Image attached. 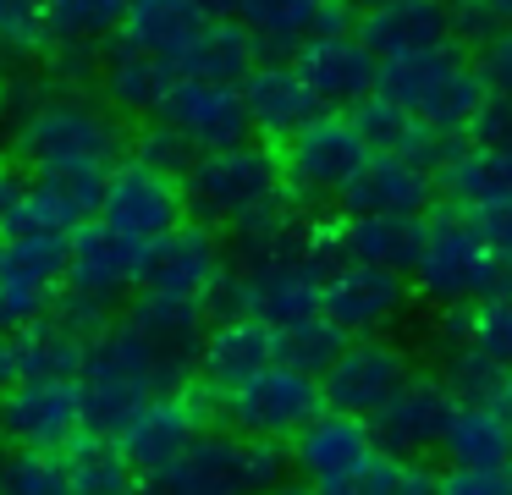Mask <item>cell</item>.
<instances>
[{"label": "cell", "mask_w": 512, "mask_h": 495, "mask_svg": "<svg viewBox=\"0 0 512 495\" xmlns=\"http://www.w3.org/2000/svg\"><path fill=\"white\" fill-rule=\"evenodd\" d=\"M177 66L160 61V55L138 50L133 39L111 33L100 44V77H94V94L116 110V116H138V121H155L166 110L171 88H177Z\"/></svg>", "instance_id": "ffe728a7"}, {"label": "cell", "mask_w": 512, "mask_h": 495, "mask_svg": "<svg viewBox=\"0 0 512 495\" xmlns=\"http://www.w3.org/2000/svg\"><path fill=\"white\" fill-rule=\"evenodd\" d=\"M336 248H342V259H364V264H380V270H397L413 281V264H419V248H424V220L342 215L336 220Z\"/></svg>", "instance_id": "f1b7e54d"}, {"label": "cell", "mask_w": 512, "mask_h": 495, "mask_svg": "<svg viewBox=\"0 0 512 495\" xmlns=\"http://www.w3.org/2000/svg\"><path fill=\"white\" fill-rule=\"evenodd\" d=\"M413 281L397 270H380L364 259H342L325 275V319L342 330L347 341L358 336H386L402 314H408Z\"/></svg>", "instance_id": "7c38bea8"}, {"label": "cell", "mask_w": 512, "mask_h": 495, "mask_svg": "<svg viewBox=\"0 0 512 495\" xmlns=\"http://www.w3.org/2000/svg\"><path fill=\"white\" fill-rule=\"evenodd\" d=\"M210 22L215 17L199 6V0H133L116 33L133 39L138 50H149V55H160V61L182 66V55L193 50V39H199Z\"/></svg>", "instance_id": "83f0119b"}, {"label": "cell", "mask_w": 512, "mask_h": 495, "mask_svg": "<svg viewBox=\"0 0 512 495\" xmlns=\"http://www.w3.org/2000/svg\"><path fill=\"white\" fill-rule=\"evenodd\" d=\"M182 193H188V215L215 226V231H237L243 220H254V215H265V209L292 198L281 154L254 143V138L232 143V149L193 154L188 176H182Z\"/></svg>", "instance_id": "5b68a950"}, {"label": "cell", "mask_w": 512, "mask_h": 495, "mask_svg": "<svg viewBox=\"0 0 512 495\" xmlns=\"http://www.w3.org/2000/svg\"><path fill=\"white\" fill-rule=\"evenodd\" d=\"M17 369L23 380H78L83 374V358H89V341L72 336L61 319H39V325L17 330Z\"/></svg>", "instance_id": "e575fe53"}, {"label": "cell", "mask_w": 512, "mask_h": 495, "mask_svg": "<svg viewBox=\"0 0 512 495\" xmlns=\"http://www.w3.org/2000/svg\"><path fill=\"white\" fill-rule=\"evenodd\" d=\"M210 413H215L210 391H204V385H182V391H166V396H155V402H144L122 429H116V440H122V451L133 457L138 473H155L160 462L188 451L193 440L210 429Z\"/></svg>", "instance_id": "5bb4252c"}, {"label": "cell", "mask_w": 512, "mask_h": 495, "mask_svg": "<svg viewBox=\"0 0 512 495\" xmlns=\"http://www.w3.org/2000/svg\"><path fill=\"white\" fill-rule=\"evenodd\" d=\"M413 374V352L391 336H358L336 352V363L320 374L325 385V407L336 413H358V418H375L391 396L408 385Z\"/></svg>", "instance_id": "8fae6325"}, {"label": "cell", "mask_w": 512, "mask_h": 495, "mask_svg": "<svg viewBox=\"0 0 512 495\" xmlns=\"http://www.w3.org/2000/svg\"><path fill=\"white\" fill-rule=\"evenodd\" d=\"M12 154L28 171H116L133 154V132L105 99L89 94H39L12 121Z\"/></svg>", "instance_id": "7a4b0ae2"}, {"label": "cell", "mask_w": 512, "mask_h": 495, "mask_svg": "<svg viewBox=\"0 0 512 495\" xmlns=\"http://www.w3.org/2000/svg\"><path fill=\"white\" fill-rule=\"evenodd\" d=\"M133 0H50L45 22H50V44H105L122 28Z\"/></svg>", "instance_id": "8d00e7d4"}, {"label": "cell", "mask_w": 512, "mask_h": 495, "mask_svg": "<svg viewBox=\"0 0 512 495\" xmlns=\"http://www.w3.org/2000/svg\"><path fill=\"white\" fill-rule=\"evenodd\" d=\"M369 143L358 132L353 110H320L303 132L281 143V171H287V193L303 204H336L353 187V176L369 165Z\"/></svg>", "instance_id": "52a82bcc"}, {"label": "cell", "mask_w": 512, "mask_h": 495, "mask_svg": "<svg viewBox=\"0 0 512 495\" xmlns=\"http://www.w3.org/2000/svg\"><path fill=\"white\" fill-rule=\"evenodd\" d=\"M375 94H386L391 105L413 110V116L430 121V127L446 132V138H457V132L468 138V127H474L490 83H485V72H479V61H468L457 44H446V50L391 55V61H380Z\"/></svg>", "instance_id": "8992f818"}, {"label": "cell", "mask_w": 512, "mask_h": 495, "mask_svg": "<svg viewBox=\"0 0 512 495\" xmlns=\"http://www.w3.org/2000/svg\"><path fill=\"white\" fill-rule=\"evenodd\" d=\"M50 0H0V39L12 50V61H34L50 50V22H45Z\"/></svg>", "instance_id": "60d3db41"}, {"label": "cell", "mask_w": 512, "mask_h": 495, "mask_svg": "<svg viewBox=\"0 0 512 495\" xmlns=\"http://www.w3.org/2000/svg\"><path fill=\"white\" fill-rule=\"evenodd\" d=\"M292 66L303 72V83L314 88V99H320L325 110L364 105L380 83V55L358 39V28L353 33H314V39L292 55Z\"/></svg>", "instance_id": "ac0fdd59"}, {"label": "cell", "mask_w": 512, "mask_h": 495, "mask_svg": "<svg viewBox=\"0 0 512 495\" xmlns=\"http://www.w3.org/2000/svg\"><path fill=\"white\" fill-rule=\"evenodd\" d=\"M281 358V330L265 325L254 314H215L210 319V336L199 347V385L210 396L237 391L243 380H254L259 369Z\"/></svg>", "instance_id": "44dd1931"}, {"label": "cell", "mask_w": 512, "mask_h": 495, "mask_svg": "<svg viewBox=\"0 0 512 495\" xmlns=\"http://www.w3.org/2000/svg\"><path fill=\"white\" fill-rule=\"evenodd\" d=\"M193 143L182 138L177 127H166V121H144V127L133 132V160H144V165H155V171H171V176H188V165H193Z\"/></svg>", "instance_id": "b9f144b4"}, {"label": "cell", "mask_w": 512, "mask_h": 495, "mask_svg": "<svg viewBox=\"0 0 512 495\" xmlns=\"http://www.w3.org/2000/svg\"><path fill=\"white\" fill-rule=\"evenodd\" d=\"M490 402H496V407H501V418L512 424V369H501V374H496V391H490Z\"/></svg>", "instance_id": "f907efd6"}, {"label": "cell", "mask_w": 512, "mask_h": 495, "mask_svg": "<svg viewBox=\"0 0 512 495\" xmlns=\"http://www.w3.org/2000/svg\"><path fill=\"white\" fill-rule=\"evenodd\" d=\"M0 495H78L67 451L6 446L0 451Z\"/></svg>", "instance_id": "d590c367"}, {"label": "cell", "mask_w": 512, "mask_h": 495, "mask_svg": "<svg viewBox=\"0 0 512 495\" xmlns=\"http://www.w3.org/2000/svg\"><path fill=\"white\" fill-rule=\"evenodd\" d=\"M226 275H232V248L221 242V231L204 226V220H182L171 237H160L149 248L138 292L182 297V303H215Z\"/></svg>", "instance_id": "9c48e42d"}, {"label": "cell", "mask_w": 512, "mask_h": 495, "mask_svg": "<svg viewBox=\"0 0 512 495\" xmlns=\"http://www.w3.org/2000/svg\"><path fill=\"white\" fill-rule=\"evenodd\" d=\"M479 72L490 88H512V28L496 33L490 44H479Z\"/></svg>", "instance_id": "c3c4849f"}, {"label": "cell", "mask_w": 512, "mask_h": 495, "mask_svg": "<svg viewBox=\"0 0 512 495\" xmlns=\"http://www.w3.org/2000/svg\"><path fill=\"white\" fill-rule=\"evenodd\" d=\"M342 347H347V336L325 314L320 319H303V325H292V330H281V358L298 363V369H309V374H325Z\"/></svg>", "instance_id": "ab89813d"}, {"label": "cell", "mask_w": 512, "mask_h": 495, "mask_svg": "<svg viewBox=\"0 0 512 495\" xmlns=\"http://www.w3.org/2000/svg\"><path fill=\"white\" fill-rule=\"evenodd\" d=\"M435 193H441V182H435L430 165L402 160V154H369V165L353 176V187L336 198V209L353 215V220H364V215L424 220L435 204Z\"/></svg>", "instance_id": "d6986e66"}, {"label": "cell", "mask_w": 512, "mask_h": 495, "mask_svg": "<svg viewBox=\"0 0 512 495\" xmlns=\"http://www.w3.org/2000/svg\"><path fill=\"white\" fill-rule=\"evenodd\" d=\"M89 429L78 380H17L0 396V440L6 446H45L61 451Z\"/></svg>", "instance_id": "9a60e30c"}, {"label": "cell", "mask_w": 512, "mask_h": 495, "mask_svg": "<svg viewBox=\"0 0 512 495\" xmlns=\"http://www.w3.org/2000/svg\"><path fill=\"white\" fill-rule=\"evenodd\" d=\"M353 121H358V132H364V143L375 154H402V160H419V165H430V171H441V160L457 149V138L435 132L430 121H419L413 110L391 105L386 94H369L364 105H353Z\"/></svg>", "instance_id": "484cf974"}, {"label": "cell", "mask_w": 512, "mask_h": 495, "mask_svg": "<svg viewBox=\"0 0 512 495\" xmlns=\"http://www.w3.org/2000/svg\"><path fill=\"white\" fill-rule=\"evenodd\" d=\"M452 17L463 44H490L496 33L512 28V0H457Z\"/></svg>", "instance_id": "7bdbcfd3"}, {"label": "cell", "mask_w": 512, "mask_h": 495, "mask_svg": "<svg viewBox=\"0 0 512 495\" xmlns=\"http://www.w3.org/2000/svg\"><path fill=\"white\" fill-rule=\"evenodd\" d=\"M215 407H221L226 429H237V435L292 440L309 418L325 413V385H320V374L276 358L270 369H259L254 380L237 385V391L215 396Z\"/></svg>", "instance_id": "ba28073f"}, {"label": "cell", "mask_w": 512, "mask_h": 495, "mask_svg": "<svg viewBox=\"0 0 512 495\" xmlns=\"http://www.w3.org/2000/svg\"><path fill=\"white\" fill-rule=\"evenodd\" d=\"M347 6H353L358 17H364V11H380V6H397V0H347Z\"/></svg>", "instance_id": "f5cc1de1"}, {"label": "cell", "mask_w": 512, "mask_h": 495, "mask_svg": "<svg viewBox=\"0 0 512 495\" xmlns=\"http://www.w3.org/2000/svg\"><path fill=\"white\" fill-rule=\"evenodd\" d=\"M441 495H512V468H452L446 462Z\"/></svg>", "instance_id": "bcb514c9"}, {"label": "cell", "mask_w": 512, "mask_h": 495, "mask_svg": "<svg viewBox=\"0 0 512 495\" xmlns=\"http://www.w3.org/2000/svg\"><path fill=\"white\" fill-rule=\"evenodd\" d=\"M100 220L116 226V231H127V237L144 242V248H155L160 237H171V231H177L182 220H193V215H188L182 176L155 171V165H144V160L127 154V160L111 171V182H105Z\"/></svg>", "instance_id": "30bf717a"}, {"label": "cell", "mask_w": 512, "mask_h": 495, "mask_svg": "<svg viewBox=\"0 0 512 495\" xmlns=\"http://www.w3.org/2000/svg\"><path fill=\"white\" fill-rule=\"evenodd\" d=\"M292 446L237 429H204L188 451L144 473V495H265L287 484Z\"/></svg>", "instance_id": "3957f363"}, {"label": "cell", "mask_w": 512, "mask_h": 495, "mask_svg": "<svg viewBox=\"0 0 512 495\" xmlns=\"http://www.w3.org/2000/svg\"><path fill=\"white\" fill-rule=\"evenodd\" d=\"M243 99H248L254 132L270 138V143H287L292 132H303L325 110L292 61H259L254 72H248V83H243Z\"/></svg>", "instance_id": "cb8c5ba5"}, {"label": "cell", "mask_w": 512, "mask_h": 495, "mask_svg": "<svg viewBox=\"0 0 512 495\" xmlns=\"http://www.w3.org/2000/svg\"><path fill=\"white\" fill-rule=\"evenodd\" d=\"M468 215H474L479 231H485L490 248L512 259V198H501V204H485V209H468Z\"/></svg>", "instance_id": "7dc6e473"}, {"label": "cell", "mask_w": 512, "mask_h": 495, "mask_svg": "<svg viewBox=\"0 0 512 495\" xmlns=\"http://www.w3.org/2000/svg\"><path fill=\"white\" fill-rule=\"evenodd\" d=\"M160 121H166V127H177L199 154L232 149V143H248V138H254V121H248L243 88H232V83H204V77H177V88H171Z\"/></svg>", "instance_id": "e0dca14e"}, {"label": "cell", "mask_w": 512, "mask_h": 495, "mask_svg": "<svg viewBox=\"0 0 512 495\" xmlns=\"http://www.w3.org/2000/svg\"><path fill=\"white\" fill-rule=\"evenodd\" d=\"M413 292L424 303L463 314V308L485 303L496 292H512V259L485 242L468 209H441L424 215V248L413 264Z\"/></svg>", "instance_id": "277c9868"}, {"label": "cell", "mask_w": 512, "mask_h": 495, "mask_svg": "<svg viewBox=\"0 0 512 495\" xmlns=\"http://www.w3.org/2000/svg\"><path fill=\"white\" fill-rule=\"evenodd\" d=\"M17 380H23V369H17V341H12V336H0V396L12 391Z\"/></svg>", "instance_id": "681fc988"}, {"label": "cell", "mask_w": 512, "mask_h": 495, "mask_svg": "<svg viewBox=\"0 0 512 495\" xmlns=\"http://www.w3.org/2000/svg\"><path fill=\"white\" fill-rule=\"evenodd\" d=\"M28 187H34V171H28L17 154H0V231H12L28 209Z\"/></svg>", "instance_id": "ee69618b"}, {"label": "cell", "mask_w": 512, "mask_h": 495, "mask_svg": "<svg viewBox=\"0 0 512 495\" xmlns=\"http://www.w3.org/2000/svg\"><path fill=\"white\" fill-rule=\"evenodd\" d=\"M435 182H441L446 198H452V209L501 204V198H512V149L468 138V143H457V149L441 160Z\"/></svg>", "instance_id": "4316f807"}, {"label": "cell", "mask_w": 512, "mask_h": 495, "mask_svg": "<svg viewBox=\"0 0 512 495\" xmlns=\"http://www.w3.org/2000/svg\"><path fill=\"white\" fill-rule=\"evenodd\" d=\"M287 446H292V473H298L309 490H320V484L347 479L353 468H364L380 451V440H375V429H369V418L325 407V413L309 418Z\"/></svg>", "instance_id": "7402d4cb"}, {"label": "cell", "mask_w": 512, "mask_h": 495, "mask_svg": "<svg viewBox=\"0 0 512 495\" xmlns=\"http://www.w3.org/2000/svg\"><path fill=\"white\" fill-rule=\"evenodd\" d=\"M0 66H12V50H6V39H0Z\"/></svg>", "instance_id": "11a10c76"}, {"label": "cell", "mask_w": 512, "mask_h": 495, "mask_svg": "<svg viewBox=\"0 0 512 495\" xmlns=\"http://www.w3.org/2000/svg\"><path fill=\"white\" fill-rule=\"evenodd\" d=\"M452 6H457V0H452Z\"/></svg>", "instance_id": "9f6ffc18"}, {"label": "cell", "mask_w": 512, "mask_h": 495, "mask_svg": "<svg viewBox=\"0 0 512 495\" xmlns=\"http://www.w3.org/2000/svg\"><path fill=\"white\" fill-rule=\"evenodd\" d=\"M314 495H441V473L424 457H397V451H375L364 468L347 479L320 484Z\"/></svg>", "instance_id": "836d02e7"}, {"label": "cell", "mask_w": 512, "mask_h": 495, "mask_svg": "<svg viewBox=\"0 0 512 495\" xmlns=\"http://www.w3.org/2000/svg\"><path fill=\"white\" fill-rule=\"evenodd\" d=\"M435 358H441V374L452 380V391L463 396V402H490L501 369L485 358V352H474V347H468V341L452 330V336H441V352H435Z\"/></svg>", "instance_id": "f35d334b"}, {"label": "cell", "mask_w": 512, "mask_h": 495, "mask_svg": "<svg viewBox=\"0 0 512 495\" xmlns=\"http://www.w3.org/2000/svg\"><path fill=\"white\" fill-rule=\"evenodd\" d=\"M144 259H149V248L133 242L127 231L105 226V220H83V226L72 231L67 286H78V292L122 308V303H133L138 286H144Z\"/></svg>", "instance_id": "2e32d148"}, {"label": "cell", "mask_w": 512, "mask_h": 495, "mask_svg": "<svg viewBox=\"0 0 512 495\" xmlns=\"http://www.w3.org/2000/svg\"><path fill=\"white\" fill-rule=\"evenodd\" d=\"M457 402H463V396L452 391V380H446L441 369L435 374L413 369L408 385H402V391L369 418V429H375L380 451H397V457H430V451H441Z\"/></svg>", "instance_id": "4fadbf2b"}, {"label": "cell", "mask_w": 512, "mask_h": 495, "mask_svg": "<svg viewBox=\"0 0 512 495\" xmlns=\"http://www.w3.org/2000/svg\"><path fill=\"white\" fill-rule=\"evenodd\" d=\"M193 374H199L193 363H182L177 352H166L155 336H144L127 314H116L111 325L89 341V358H83V374H78L83 418H89V429L116 435L144 402L193 385Z\"/></svg>", "instance_id": "6da1fadb"}, {"label": "cell", "mask_w": 512, "mask_h": 495, "mask_svg": "<svg viewBox=\"0 0 512 495\" xmlns=\"http://www.w3.org/2000/svg\"><path fill=\"white\" fill-rule=\"evenodd\" d=\"M358 39L391 61V55H424V50H446L457 44V17L452 0H397L358 17Z\"/></svg>", "instance_id": "603a6c76"}, {"label": "cell", "mask_w": 512, "mask_h": 495, "mask_svg": "<svg viewBox=\"0 0 512 495\" xmlns=\"http://www.w3.org/2000/svg\"><path fill=\"white\" fill-rule=\"evenodd\" d=\"M265 495H314L309 484H276V490H265Z\"/></svg>", "instance_id": "db71d44e"}, {"label": "cell", "mask_w": 512, "mask_h": 495, "mask_svg": "<svg viewBox=\"0 0 512 495\" xmlns=\"http://www.w3.org/2000/svg\"><path fill=\"white\" fill-rule=\"evenodd\" d=\"M325 0H237L232 17L254 33L265 61H292L320 28Z\"/></svg>", "instance_id": "4dcf8cb0"}, {"label": "cell", "mask_w": 512, "mask_h": 495, "mask_svg": "<svg viewBox=\"0 0 512 495\" xmlns=\"http://www.w3.org/2000/svg\"><path fill=\"white\" fill-rule=\"evenodd\" d=\"M452 330L474 352H485L496 369H512V292H496V297H485V303L463 308Z\"/></svg>", "instance_id": "74e56055"}, {"label": "cell", "mask_w": 512, "mask_h": 495, "mask_svg": "<svg viewBox=\"0 0 512 495\" xmlns=\"http://www.w3.org/2000/svg\"><path fill=\"white\" fill-rule=\"evenodd\" d=\"M441 457L452 468H512V424L496 402H457Z\"/></svg>", "instance_id": "f546056e"}, {"label": "cell", "mask_w": 512, "mask_h": 495, "mask_svg": "<svg viewBox=\"0 0 512 495\" xmlns=\"http://www.w3.org/2000/svg\"><path fill=\"white\" fill-rule=\"evenodd\" d=\"M259 61H265V55H259L254 33H248L237 17H215L210 28L193 39V50L182 55L177 72H182V77H204V83H232V88H243L248 72H254Z\"/></svg>", "instance_id": "1f68e13d"}, {"label": "cell", "mask_w": 512, "mask_h": 495, "mask_svg": "<svg viewBox=\"0 0 512 495\" xmlns=\"http://www.w3.org/2000/svg\"><path fill=\"white\" fill-rule=\"evenodd\" d=\"M468 138L512 149V88H490L485 105H479V116H474V127H468Z\"/></svg>", "instance_id": "f6af8a7d"}, {"label": "cell", "mask_w": 512, "mask_h": 495, "mask_svg": "<svg viewBox=\"0 0 512 495\" xmlns=\"http://www.w3.org/2000/svg\"><path fill=\"white\" fill-rule=\"evenodd\" d=\"M61 451H67L78 495H144V473L133 468L122 440L105 435V429H83V435L67 440Z\"/></svg>", "instance_id": "d6a6232c"}, {"label": "cell", "mask_w": 512, "mask_h": 495, "mask_svg": "<svg viewBox=\"0 0 512 495\" xmlns=\"http://www.w3.org/2000/svg\"><path fill=\"white\" fill-rule=\"evenodd\" d=\"M199 6L210 11V17H232V11H237V0H199Z\"/></svg>", "instance_id": "816d5d0a"}, {"label": "cell", "mask_w": 512, "mask_h": 495, "mask_svg": "<svg viewBox=\"0 0 512 495\" xmlns=\"http://www.w3.org/2000/svg\"><path fill=\"white\" fill-rule=\"evenodd\" d=\"M105 182L111 171H34V187H28V209L17 226H45V231H78L83 220H100L105 204Z\"/></svg>", "instance_id": "d4e9b609"}]
</instances>
